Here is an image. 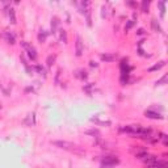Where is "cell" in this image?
Listing matches in <instances>:
<instances>
[{
  "label": "cell",
  "mask_w": 168,
  "mask_h": 168,
  "mask_svg": "<svg viewBox=\"0 0 168 168\" xmlns=\"http://www.w3.org/2000/svg\"><path fill=\"white\" fill-rule=\"evenodd\" d=\"M34 113H30V114H28V117L24 120V124L26 125V126H33V125L36 124V117H34Z\"/></svg>",
  "instance_id": "30bf717a"
},
{
  "label": "cell",
  "mask_w": 168,
  "mask_h": 168,
  "mask_svg": "<svg viewBox=\"0 0 168 168\" xmlns=\"http://www.w3.org/2000/svg\"><path fill=\"white\" fill-rule=\"evenodd\" d=\"M0 108H1V105H0Z\"/></svg>",
  "instance_id": "d6a6232c"
},
{
  "label": "cell",
  "mask_w": 168,
  "mask_h": 168,
  "mask_svg": "<svg viewBox=\"0 0 168 168\" xmlns=\"http://www.w3.org/2000/svg\"><path fill=\"white\" fill-rule=\"evenodd\" d=\"M54 62H55V55H49L46 59V66L50 69V67H53Z\"/></svg>",
  "instance_id": "44dd1931"
},
{
  "label": "cell",
  "mask_w": 168,
  "mask_h": 168,
  "mask_svg": "<svg viewBox=\"0 0 168 168\" xmlns=\"http://www.w3.org/2000/svg\"><path fill=\"white\" fill-rule=\"evenodd\" d=\"M158 139L162 142L164 146H168V135L164 133H158Z\"/></svg>",
  "instance_id": "2e32d148"
},
{
  "label": "cell",
  "mask_w": 168,
  "mask_h": 168,
  "mask_svg": "<svg viewBox=\"0 0 168 168\" xmlns=\"http://www.w3.org/2000/svg\"><path fill=\"white\" fill-rule=\"evenodd\" d=\"M146 168H168V163L165 159H158V162L151 165H147Z\"/></svg>",
  "instance_id": "52a82bcc"
},
{
  "label": "cell",
  "mask_w": 168,
  "mask_h": 168,
  "mask_svg": "<svg viewBox=\"0 0 168 168\" xmlns=\"http://www.w3.org/2000/svg\"><path fill=\"white\" fill-rule=\"evenodd\" d=\"M137 34H140V36H142V34H144V29H142V28H140V29H138Z\"/></svg>",
  "instance_id": "4dcf8cb0"
},
{
  "label": "cell",
  "mask_w": 168,
  "mask_h": 168,
  "mask_svg": "<svg viewBox=\"0 0 168 168\" xmlns=\"http://www.w3.org/2000/svg\"><path fill=\"white\" fill-rule=\"evenodd\" d=\"M59 22L60 21L58 17H53V19H51V33H56V29H58Z\"/></svg>",
  "instance_id": "9a60e30c"
},
{
  "label": "cell",
  "mask_w": 168,
  "mask_h": 168,
  "mask_svg": "<svg viewBox=\"0 0 168 168\" xmlns=\"http://www.w3.org/2000/svg\"><path fill=\"white\" fill-rule=\"evenodd\" d=\"M151 28H153V30L156 32V33H163V28L160 26V24H159L155 19L151 20Z\"/></svg>",
  "instance_id": "7c38bea8"
},
{
  "label": "cell",
  "mask_w": 168,
  "mask_h": 168,
  "mask_svg": "<svg viewBox=\"0 0 168 168\" xmlns=\"http://www.w3.org/2000/svg\"><path fill=\"white\" fill-rule=\"evenodd\" d=\"M120 163V159L117 156L113 155H108L104 156L101 160H100V164H101V168H113Z\"/></svg>",
  "instance_id": "7a4b0ae2"
},
{
  "label": "cell",
  "mask_w": 168,
  "mask_h": 168,
  "mask_svg": "<svg viewBox=\"0 0 168 168\" xmlns=\"http://www.w3.org/2000/svg\"><path fill=\"white\" fill-rule=\"evenodd\" d=\"M84 53V44H83V40H81L80 36L76 37V44H75V54L76 56H81Z\"/></svg>",
  "instance_id": "277c9868"
},
{
  "label": "cell",
  "mask_w": 168,
  "mask_h": 168,
  "mask_svg": "<svg viewBox=\"0 0 168 168\" xmlns=\"http://www.w3.org/2000/svg\"><path fill=\"white\" fill-rule=\"evenodd\" d=\"M149 8H150V1L149 0H143V1L140 3V11L143 13H147L149 12Z\"/></svg>",
  "instance_id": "e0dca14e"
},
{
  "label": "cell",
  "mask_w": 168,
  "mask_h": 168,
  "mask_svg": "<svg viewBox=\"0 0 168 168\" xmlns=\"http://www.w3.org/2000/svg\"><path fill=\"white\" fill-rule=\"evenodd\" d=\"M34 71H37L40 75H42L44 78H46V74H47V72H46V70H45L41 65H37V66H36V67H34Z\"/></svg>",
  "instance_id": "ffe728a7"
},
{
  "label": "cell",
  "mask_w": 168,
  "mask_h": 168,
  "mask_svg": "<svg viewBox=\"0 0 168 168\" xmlns=\"http://www.w3.org/2000/svg\"><path fill=\"white\" fill-rule=\"evenodd\" d=\"M53 144L58 149H62L66 150V151H70V153H74V154H78V155H84L85 151L81 149L80 146L78 144L72 143V142H67V140H54Z\"/></svg>",
  "instance_id": "6da1fadb"
},
{
  "label": "cell",
  "mask_w": 168,
  "mask_h": 168,
  "mask_svg": "<svg viewBox=\"0 0 168 168\" xmlns=\"http://www.w3.org/2000/svg\"><path fill=\"white\" fill-rule=\"evenodd\" d=\"M76 76H78L79 79H81V80H84V79H87V71H84V70H80V71H78V74H76Z\"/></svg>",
  "instance_id": "603a6c76"
},
{
  "label": "cell",
  "mask_w": 168,
  "mask_h": 168,
  "mask_svg": "<svg viewBox=\"0 0 168 168\" xmlns=\"http://www.w3.org/2000/svg\"><path fill=\"white\" fill-rule=\"evenodd\" d=\"M130 151L134 154V155H138V154H140V153H146L147 149L143 146H131Z\"/></svg>",
  "instance_id": "4fadbf2b"
},
{
  "label": "cell",
  "mask_w": 168,
  "mask_h": 168,
  "mask_svg": "<svg viewBox=\"0 0 168 168\" xmlns=\"http://www.w3.org/2000/svg\"><path fill=\"white\" fill-rule=\"evenodd\" d=\"M85 133H87L88 135H93V137H95V135H96V138L100 135L99 130H88V131H85Z\"/></svg>",
  "instance_id": "4316f807"
},
{
  "label": "cell",
  "mask_w": 168,
  "mask_h": 168,
  "mask_svg": "<svg viewBox=\"0 0 168 168\" xmlns=\"http://www.w3.org/2000/svg\"><path fill=\"white\" fill-rule=\"evenodd\" d=\"M59 40L62 41L63 44H67V41H69V38H67V32H66L65 29H60L59 30Z\"/></svg>",
  "instance_id": "ac0fdd59"
},
{
  "label": "cell",
  "mask_w": 168,
  "mask_h": 168,
  "mask_svg": "<svg viewBox=\"0 0 168 168\" xmlns=\"http://www.w3.org/2000/svg\"><path fill=\"white\" fill-rule=\"evenodd\" d=\"M91 121L95 122L96 125H100V126H110V125H112V122L109 121V120H105V121L103 120V121H101V120H99L97 117H92V118H91Z\"/></svg>",
  "instance_id": "9c48e42d"
},
{
  "label": "cell",
  "mask_w": 168,
  "mask_h": 168,
  "mask_svg": "<svg viewBox=\"0 0 168 168\" xmlns=\"http://www.w3.org/2000/svg\"><path fill=\"white\" fill-rule=\"evenodd\" d=\"M4 40H5L7 44H9V45H15L16 44V37L13 33H11V32H5L4 33Z\"/></svg>",
  "instance_id": "ba28073f"
},
{
  "label": "cell",
  "mask_w": 168,
  "mask_h": 168,
  "mask_svg": "<svg viewBox=\"0 0 168 168\" xmlns=\"http://www.w3.org/2000/svg\"><path fill=\"white\" fill-rule=\"evenodd\" d=\"M134 24H135V21H134V20H129V21L126 22V25H125V32L130 30V29L134 26Z\"/></svg>",
  "instance_id": "cb8c5ba5"
},
{
  "label": "cell",
  "mask_w": 168,
  "mask_h": 168,
  "mask_svg": "<svg viewBox=\"0 0 168 168\" xmlns=\"http://www.w3.org/2000/svg\"><path fill=\"white\" fill-rule=\"evenodd\" d=\"M165 66V60H160V62H158L156 65L151 66L149 69V72H154V71H159V70H162L163 67Z\"/></svg>",
  "instance_id": "8fae6325"
},
{
  "label": "cell",
  "mask_w": 168,
  "mask_h": 168,
  "mask_svg": "<svg viewBox=\"0 0 168 168\" xmlns=\"http://www.w3.org/2000/svg\"><path fill=\"white\" fill-rule=\"evenodd\" d=\"M100 58H101V60L103 62H114L116 59H117V55L116 54H112V53H103L101 55H100Z\"/></svg>",
  "instance_id": "8992f818"
},
{
  "label": "cell",
  "mask_w": 168,
  "mask_h": 168,
  "mask_svg": "<svg viewBox=\"0 0 168 168\" xmlns=\"http://www.w3.org/2000/svg\"><path fill=\"white\" fill-rule=\"evenodd\" d=\"M167 79H168V76L167 75H164L162 79H159V80L156 81V85H163V84H165L167 83Z\"/></svg>",
  "instance_id": "d4e9b609"
},
{
  "label": "cell",
  "mask_w": 168,
  "mask_h": 168,
  "mask_svg": "<svg viewBox=\"0 0 168 168\" xmlns=\"http://www.w3.org/2000/svg\"><path fill=\"white\" fill-rule=\"evenodd\" d=\"M21 46L25 49V51H26V54H28V56H29V59L33 60V62H34V60H37L38 54H37V50L34 49V46H32V45L28 44L26 41H22Z\"/></svg>",
  "instance_id": "3957f363"
},
{
  "label": "cell",
  "mask_w": 168,
  "mask_h": 168,
  "mask_svg": "<svg viewBox=\"0 0 168 168\" xmlns=\"http://www.w3.org/2000/svg\"><path fill=\"white\" fill-rule=\"evenodd\" d=\"M26 91H28V92H34V89H33V88H30V87L26 88Z\"/></svg>",
  "instance_id": "1f68e13d"
},
{
  "label": "cell",
  "mask_w": 168,
  "mask_h": 168,
  "mask_svg": "<svg viewBox=\"0 0 168 168\" xmlns=\"http://www.w3.org/2000/svg\"><path fill=\"white\" fill-rule=\"evenodd\" d=\"M126 5L133 7V8H135V7H137V3H134V1H126Z\"/></svg>",
  "instance_id": "f1b7e54d"
},
{
  "label": "cell",
  "mask_w": 168,
  "mask_h": 168,
  "mask_svg": "<svg viewBox=\"0 0 168 168\" xmlns=\"http://www.w3.org/2000/svg\"><path fill=\"white\" fill-rule=\"evenodd\" d=\"M158 5L160 7V16L164 17V13H165V1H159Z\"/></svg>",
  "instance_id": "7402d4cb"
},
{
  "label": "cell",
  "mask_w": 168,
  "mask_h": 168,
  "mask_svg": "<svg viewBox=\"0 0 168 168\" xmlns=\"http://www.w3.org/2000/svg\"><path fill=\"white\" fill-rule=\"evenodd\" d=\"M144 116H146L147 118H151V120H163V118H164L160 113L156 112V110H154V109L144 110Z\"/></svg>",
  "instance_id": "5b68a950"
},
{
  "label": "cell",
  "mask_w": 168,
  "mask_h": 168,
  "mask_svg": "<svg viewBox=\"0 0 168 168\" xmlns=\"http://www.w3.org/2000/svg\"><path fill=\"white\" fill-rule=\"evenodd\" d=\"M92 88H93V84H89V85H85V87H83V89L85 91L88 95H91V93H92V92H91V91H92Z\"/></svg>",
  "instance_id": "484cf974"
},
{
  "label": "cell",
  "mask_w": 168,
  "mask_h": 168,
  "mask_svg": "<svg viewBox=\"0 0 168 168\" xmlns=\"http://www.w3.org/2000/svg\"><path fill=\"white\" fill-rule=\"evenodd\" d=\"M101 11H103V12H101V17L104 19V17H106V7L103 5L101 7Z\"/></svg>",
  "instance_id": "83f0119b"
},
{
  "label": "cell",
  "mask_w": 168,
  "mask_h": 168,
  "mask_svg": "<svg viewBox=\"0 0 168 168\" xmlns=\"http://www.w3.org/2000/svg\"><path fill=\"white\" fill-rule=\"evenodd\" d=\"M46 38H47V32L46 30H41L40 33H38V41H40L41 44L46 42Z\"/></svg>",
  "instance_id": "d6986e66"
},
{
  "label": "cell",
  "mask_w": 168,
  "mask_h": 168,
  "mask_svg": "<svg viewBox=\"0 0 168 168\" xmlns=\"http://www.w3.org/2000/svg\"><path fill=\"white\" fill-rule=\"evenodd\" d=\"M89 66H91V67H97L99 65H97L96 62H93V60H91V62H89Z\"/></svg>",
  "instance_id": "f546056e"
},
{
  "label": "cell",
  "mask_w": 168,
  "mask_h": 168,
  "mask_svg": "<svg viewBox=\"0 0 168 168\" xmlns=\"http://www.w3.org/2000/svg\"><path fill=\"white\" fill-rule=\"evenodd\" d=\"M7 12H8V16H9V21L11 24H16V12H15V8H12V7H9L8 9H7Z\"/></svg>",
  "instance_id": "5bb4252c"
}]
</instances>
